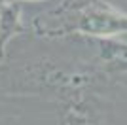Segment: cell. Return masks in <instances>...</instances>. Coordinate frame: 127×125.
I'll use <instances>...</instances> for the list:
<instances>
[{
    "label": "cell",
    "instance_id": "7a4b0ae2",
    "mask_svg": "<svg viewBox=\"0 0 127 125\" xmlns=\"http://www.w3.org/2000/svg\"><path fill=\"white\" fill-rule=\"evenodd\" d=\"M11 2H27V0H11ZM31 2H38V0H31Z\"/></svg>",
    "mask_w": 127,
    "mask_h": 125
},
{
    "label": "cell",
    "instance_id": "6da1fadb",
    "mask_svg": "<svg viewBox=\"0 0 127 125\" xmlns=\"http://www.w3.org/2000/svg\"><path fill=\"white\" fill-rule=\"evenodd\" d=\"M59 25L53 29L63 32L78 31L89 36H112V34H123L127 32V13L114 8L102 0H85L74 2L72 6L57 11Z\"/></svg>",
    "mask_w": 127,
    "mask_h": 125
}]
</instances>
